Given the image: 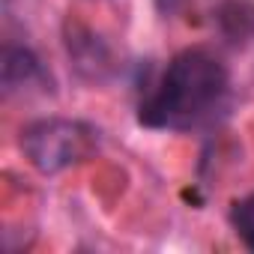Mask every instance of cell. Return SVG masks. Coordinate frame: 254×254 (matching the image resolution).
I'll list each match as a JSON object with an SVG mask.
<instances>
[{"instance_id": "3", "label": "cell", "mask_w": 254, "mask_h": 254, "mask_svg": "<svg viewBox=\"0 0 254 254\" xmlns=\"http://www.w3.org/2000/svg\"><path fill=\"white\" fill-rule=\"evenodd\" d=\"M66 45H69V57H72V63L78 66L81 75H87V78H102V75L108 72L111 54H108L105 42H102L99 36H93L87 27H72Z\"/></svg>"}, {"instance_id": "5", "label": "cell", "mask_w": 254, "mask_h": 254, "mask_svg": "<svg viewBox=\"0 0 254 254\" xmlns=\"http://www.w3.org/2000/svg\"><path fill=\"white\" fill-rule=\"evenodd\" d=\"M0 78H3V90L12 93L36 78H42V63L27 45H9L3 51V63H0Z\"/></svg>"}, {"instance_id": "4", "label": "cell", "mask_w": 254, "mask_h": 254, "mask_svg": "<svg viewBox=\"0 0 254 254\" xmlns=\"http://www.w3.org/2000/svg\"><path fill=\"white\" fill-rule=\"evenodd\" d=\"M215 24L221 36L233 45H245L254 39V3L251 0H224L215 12Z\"/></svg>"}, {"instance_id": "2", "label": "cell", "mask_w": 254, "mask_h": 254, "mask_svg": "<svg viewBox=\"0 0 254 254\" xmlns=\"http://www.w3.org/2000/svg\"><path fill=\"white\" fill-rule=\"evenodd\" d=\"M99 147V132L90 123L45 117L21 129V153L39 174H60L87 162Z\"/></svg>"}, {"instance_id": "1", "label": "cell", "mask_w": 254, "mask_h": 254, "mask_svg": "<svg viewBox=\"0 0 254 254\" xmlns=\"http://www.w3.org/2000/svg\"><path fill=\"white\" fill-rule=\"evenodd\" d=\"M230 99V72L206 48H186L159 75L156 87L138 105V123L147 129L191 132L224 114Z\"/></svg>"}, {"instance_id": "6", "label": "cell", "mask_w": 254, "mask_h": 254, "mask_svg": "<svg viewBox=\"0 0 254 254\" xmlns=\"http://www.w3.org/2000/svg\"><path fill=\"white\" fill-rule=\"evenodd\" d=\"M227 218H230V227L236 230V236L245 242V248L254 251V191L248 197L233 200Z\"/></svg>"}]
</instances>
